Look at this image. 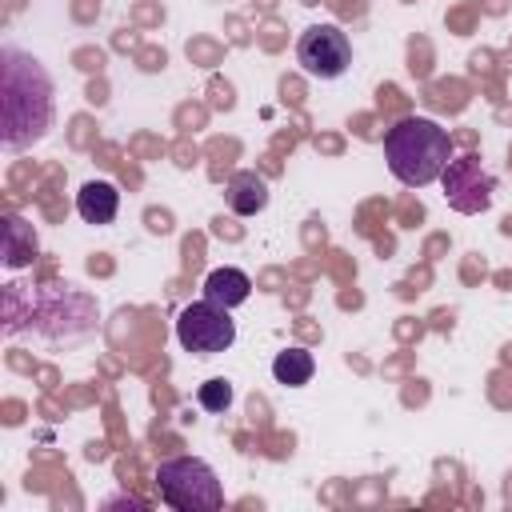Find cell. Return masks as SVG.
I'll list each match as a JSON object with an SVG mask.
<instances>
[{
    "label": "cell",
    "mask_w": 512,
    "mask_h": 512,
    "mask_svg": "<svg viewBox=\"0 0 512 512\" xmlns=\"http://www.w3.org/2000/svg\"><path fill=\"white\" fill-rule=\"evenodd\" d=\"M440 184H444V200L452 212L460 216H476L492 204L496 196V176L480 164V156H452L448 168L440 172Z\"/></svg>",
    "instance_id": "5b68a950"
},
{
    "label": "cell",
    "mask_w": 512,
    "mask_h": 512,
    "mask_svg": "<svg viewBox=\"0 0 512 512\" xmlns=\"http://www.w3.org/2000/svg\"><path fill=\"white\" fill-rule=\"evenodd\" d=\"M176 340L192 356H220L236 340V320L212 300H192L176 316Z\"/></svg>",
    "instance_id": "277c9868"
},
{
    "label": "cell",
    "mask_w": 512,
    "mask_h": 512,
    "mask_svg": "<svg viewBox=\"0 0 512 512\" xmlns=\"http://www.w3.org/2000/svg\"><path fill=\"white\" fill-rule=\"evenodd\" d=\"M76 212L84 224H112L120 212V188L112 180H88L76 192Z\"/></svg>",
    "instance_id": "52a82bcc"
},
{
    "label": "cell",
    "mask_w": 512,
    "mask_h": 512,
    "mask_svg": "<svg viewBox=\"0 0 512 512\" xmlns=\"http://www.w3.org/2000/svg\"><path fill=\"white\" fill-rule=\"evenodd\" d=\"M228 208L236 212V216H256V212H264L268 208V180L260 176V172H252V168H244V172H236L232 180H228Z\"/></svg>",
    "instance_id": "ba28073f"
},
{
    "label": "cell",
    "mask_w": 512,
    "mask_h": 512,
    "mask_svg": "<svg viewBox=\"0 0 512 512\" xmlns=\"http://www.w3.org/2000/svg\"><path fill=\"white\" fill-rule=\"evenodd\" d=\"M52 128V76L20 48L0 52V140L8 152H24Z\"/></svg>",
    "instance_id": "6da1fadb"
},
{
    "label": "cell",
    "mask_w": 512,
    "mask_h": 512,
    "mask_svg": "<svg viewBox=\"0 0 512 512\" xmlns=\"http://www.w3.org/2000/svg\"><path fill=\"white\" fill-rule=\"evenodd\" d=\"M252 296V280L240 272V268H212L204 276V300L220 304V308H240L244 300Z\"/></svg>",
    "instance_id": "9c48e42d"
},
{
    "label": "cell",
    "mask_w": 512,
    "mask_h": 512,
    "mask_svg": "<svg viewBox=\"0 0 512 512\" xmlns=\"http://www.w3.org/2000/svg\"><path fill=\"white\" fill-rule=\"evenodd\" d=\"M312 372H316V360H312V352H304V348H284V352H276V360H272L276 384H288V388H304V384L312 380Z\"/></svg>",
    "instance_id": "8fae6325"
},
{
    "label": "cell",
    "mask_w": 512,
    "mask_h": 512,
    "mask_svg": "<svg viewBox=\"0 0 512 512\" xmlns=\"http://www.w3.org/2000/svg\"><path fill=\"white\" fill-rule=\"evenodd\" d=\"M384 160L400 184L424 188V184L440 180V172L448 168L452 136H448V128H440L428 116H404L384 132Z\"/></svg>",
    "instance_id": "7a4b0ae2"
},
{
    "label": "cell",
    "mask_w": 512,
    "mask_h": 512,
    "mask_svg": "<svg viewBox=\"0 0 512 512\" xmlns=\"http://www.w3.org/2000/svg\"><path fill=\"white\" fill-rule=\"evenodd\" d=\"M4 264L16 272V268H28L36 260V232L20 220V216H4Z\"/></svg>",
    "instance_id": "30bf717a"
},
{
    "label": "cell",
    "mask_w": 512,
    "mask_h": 512,
    "mask_svg": "<svg viewBox=\"0 0 512 512\" xmlns=\"http://www.w3.org/2000/svg\"><path fill=\"white\" fill-rule=\"evenodd\" d=\"M156 484L168 508L176 512H216L224 508V488L212 464L196 456H172L156 468Z\"/></svg>",
    "instance_id": "3957f363"
},
{
    "label": "cell",
    "mask_w": 512,
    "mask_h": 512,
    "mask_svg": "<svg viewBox=\"0 0 512 512\" xmlns=\"http://www.w3.org/2000/svg\"><path fill=\"white\" fill-rule=\"evenodd\" d=\"M296 64L316 80H340L352 68V44L336 24H312L296 40Z\"/></svg>",
    "instance_id": "8992f818"
},
{
    "label": "cell",
    "mask_w": 512,
    "mask_h": 512,
    "mask_svg": "<svg viewBox=\"0 0 512 512\" xmlns=\"http://www.w3.org/2000/svg\"><path fill=\"white\" fill-rule=\"evenodd\" d=\"M196 400H200L204 412H224V408L232 404V384H228L224 376H212V380H204V384L196 388Z\"/></svg>",
    "instance_id": "7c38bea8"
}]
</instances>
